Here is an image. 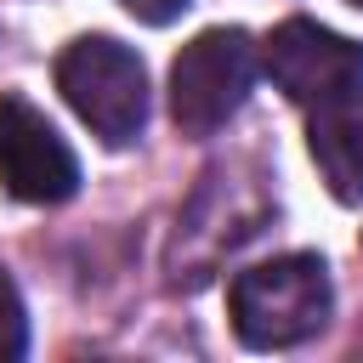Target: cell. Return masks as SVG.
I'll return each mask as SVG.
<instances>
[{"mask_svg":"<svg viewBox=\"0 0 363 363\" xmlns=\"http://www.w3.org/2000/svg\"><path fill=\"white\" fill-rule=\"evenodd\" d=\"M329 306L335 289L323 255H272L227 284V318L250 352H289L312 340L329 323Z\"/></svg>","mask_w":363,"mask_h":363,"instance_id":"1","label":"cell"},{"mask_svg":"<svg viewBox=\"0 0 363 363\" xmlns=\"http://www.w3.org/2000/svg\"><path fill=\"white\" fill-rule=\"evenodd\" d=\"M57 91L108 147L136 142L147 125V68L108 34H85L57 57Z\"/></svg>","mask_w":363,"mask_h":363,"instance_id":"2","label":"cell"},{"mask_svg":"<svg viewBox=\"0 0 363 363\" xmlns=\"http://www.w3.org/2000/svg\"><path fill=\"white\" fill-rule=\"evenodd\" d=\"M250 79H255L250 34L244 28H204L170 62V119L182 125V136H210L244 108Z\"/></svg>","mask_w":363,"mask_h":363,"instance_id":"3","label":"cell"},{"mask_svg":"<svg viewBox=\"0 0 363 363\" xmlns=\"http://www.w3.org/2000/svg\"><path fill=\"white\" fill-rule=\"evenodd\" d=\"M267 74L289 102H335L363 91V45L312 23V17H289L267 34Z\"/></svg>","mask_w":363,"mask_h":363,"instance_id":"4","label":"cell"},{"mask_svg":"<svg viewBox=\"0 0 363 363\" xmlns=\"http://www.w3.org/2000/svg\"><path fill=\"white\" fill-rule=\"evenodd\" d=\"M0 182L23 204H62L79 187L74 147L57 136V125L34 102H23L11 91L0 96Z\"/></svg>","mask_w":363,"mask_h":363,"instance_id":"5","label":"cell"},{"mask_svg":"<svg viewBox=\"0 0 363 363\" xmlns=\"http://www.w3.org/2000/svg\"><path fill=\"white\" fill-rule=\"evenodd\" d=\"M306 147H312L323 187L340 204H363V91L318 102V113L306 125Z\"/></svg>","mask_w":363,"mask_h":363,"instance_id":"6","label":"cell"},{"mask_svg":"<svg viewBox=\"0 0 363 363\" xmlns=\"http://www.w3.org/2000/svg\"><path fill=\"white\" fill-rule=\"evenodd\" d=\"M28 352V318H23V295H17V284L0 272V363H11V357H23Z\"/></svg>","mask_w":363,"mask_h":363,"instance_id":"7","label":"cell"},{"mask_svg":"<svg viewBox=\"0 0 363 363\" xmlns=\"http://www.w3.org/2000/svg\"><path fill=\"white\" fill-rule=\"evenodd\" d=\"M119 6H125L136 23H153V28H164V23H176V17H182L193 0H119Z\"/></svg>","mask_w":363,"mask_h":363,"instance_id":"8","label":"cell"},{"mask_svg":"<svg viewBox=\"0 0 363 363\" xmlns=\"http://www.w3.org/2000/svg\"><path fill=\"white\" fill-rule=\"evenodd\" d=\"M352 6H363V0H352Z\"/></svg>","mask_w":363,"mask_h":363,"instance_id":"9","label":"cell"}]
</instances>
